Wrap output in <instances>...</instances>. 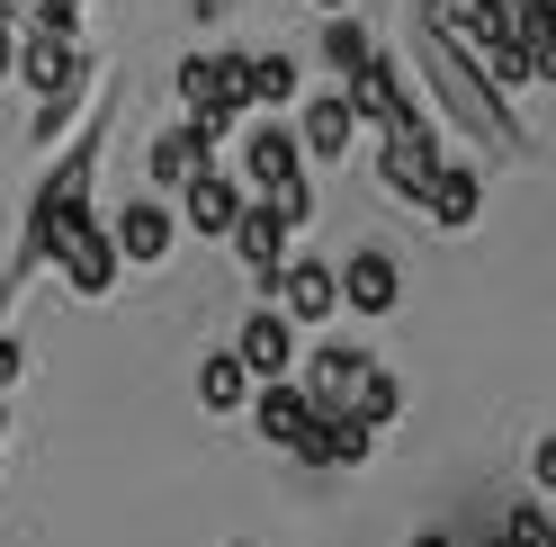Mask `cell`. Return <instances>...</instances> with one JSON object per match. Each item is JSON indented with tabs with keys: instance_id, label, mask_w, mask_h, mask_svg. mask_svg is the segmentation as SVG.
Here are the masks:
<instances>
[{
	"instance_id": "ac0fdd59",
	"label": "cell",
	"mask_w": 556,
	"mask_h": 547,
	"mask_svg": "<svg viewBox=\"0 0 556 547\" xmlns=\"http://www.w3.org/2000/svg\"><path fill=\"white\" fill-rule=\"evenodd\" d=\"M368 440H377V431H359L351 414H315V431L296 440V458H305V467H324V475H341V467H359V458H368Z\"/></svg>"
},
{
	"instance_id": "5b68a950",
	"label": "cell",
	"mask_w": 556,
	"mask_h": 547,
	"mask_svg": "<svg viewBox=\"0 0 556 547\" xmlns=\"http://www.w3.org/2000/svg\"><path fill=\"white\" fill-rule=\"evenodd\" d=\"M109 233V252H117V269H162L170 260V243H180V225H170V207H153V198H126V207L99 225Z\"/></svg>"
},
{
	"instance_id": "d6a6232c",
	"label": "cell",
	"mask_w": 556,
	"mask_h": 547,
	"mask_svg": "<svg viewBox=\"0 0 556 547\" xmlns=\"http://www.w3.org/2000/svg\"><path fill=\"white\" fill-rule=\"evenodd\" d=\"M0 305H10V269H0Z\"/></svg>"
},
{
	"instance_id": "52a82bcc",
	"label": "cell",
	"mask_w": 556,
	"mask_h": 547,
	"mask_svg": "<svg viewBox=\"0 0 556 547\" xmlns=\"http://www.w3.org/2000/svg\"><path fill=\"white\" fill-rule=\"evenodd\" d=\"M422 27H431V37H448L467 63H476V54H494V46H511L503 0H422Z\"/></svg>"
},
{
	"instance_id": "4dcf8cb0",
	"label": "cell",
	"mask_w": 556,
	"mask_h": 547,
	"mask_svg": "<svg viewBox=\"0 0 556 547\" xmlns=\"http://www.w3.org/2000/svg\"><path fill=\"white\" fill-rule=\"evenodd\" d=\"M413 547H458V538H440V530H422V538H413Z\"/></svg>"
},
{
	"instance_id": "1f68e13d",
	"label": "cell",
	"mask_w": 556,
	"mask_h": 547,
	"mask_svg": "<svg viewBox=\"0 0 556 547\" xmlns=\"http://www.w3.org/2000/svg\"><path fill=\"white\" fill-rule=\"evenodd\" d=\"M0 431H10V395H0Z\"/></svg>"
},
{
	"instance_id": "6da1fadb",
	"label": "cell",
	"mask_w": 556,
	"mask_h": 547,
	"mask_svg": "<svg viewBox=\"0 0 556 547\" xmlns=\"http://www.w3.org/2000/svg\"><path fill=\"white\" fill-rule=\"evenodd\" d=\"M413 63H422L431 99L448 109V126H467V135H476V144L494 153V162H520V153H530V126L511 117V99H503L494 81H484V73H476V63H467L458 46H448V37H431V27H422V54H413Z\"/></svg>"
},
{
	"instance_id": "d590c367",
	"label": "cell",
	"mask_w": 556,
	"mask_h": 547,
	"mask_svg": "<svg viewBox=\"0 0 556 547\" xmlns=\"http://www.w3.org/2000/svg\"><path fill=\"white\" fill-rule=\"evenodd\" d=\"M233 547H242V538H233Z\"/></svg>"
},
{
	"instance_id": "e575fe53",
	"label": "cell",
	"mask_w": 556,
	"mask_h": 547,
	"mask_svg": "<svg viewBox=\"0 0 556 547\" xmlns=\"http://www.w3.org/2000/svg\"><path fill=\"white\" fill-rule=\"evenodd\" d=\"M0 18H10V0H0Z\"/></svg>"
},
{
	"instance_id": "8fae6325",
	"label": "cell",
	"mask_w": 556,
	"mask_h": 547,
	"mask_svg": "<svg viewBox=\"0 0 556 547\" xmlns=\"http://www.w3.org/2000/svg\"><path fill=\"white\" fill-rule=\"evenodd\" d=\"M368 351H359V341H315V368H305V404H315V414H351V395H359V378H368Z\"/></svg>"
},
{
	"instance_id": "7a4b0ae2",
	"label": "cell",
	"mask_w": 556,
	"mask_h": 547,
	"mask_svg": "<svg viewBox=\"0 0 556 547\" xmlns=\"http://www.w3.org/2000/svg\"><path fill=\"white\" fill-rule=\"evenodd\" d=\"M90 180H99V126H81V144H73V153H63L46 180H37V198H27V243H18V260H27V269H46L54 233L90 216Z\"/></svg>"
},
{
	"instance_id": "d4e9b609",
	"label": "cell",
	"mask_w": 556,
	"mask_h": 547,
	"mask_svg": "<svg viewBox=\"0 0 556 547\" xmlns=\"http://www.w3.org/2000/svg\"><path fill=\"white\" fill-rule=\"evenodd\" d=\"M315 54L332 63L341 81H351V73H359V63H368L377 46H368V27H359V18H324V46H315Z\"/></svg>"
},
{
	"instance_id": "ffe728a7",
	"label": "cell",
	"mask_w": 556,
	"mask_h": 547,
	"mask_svg": "<svg viewBox=\"0 0 556 547\" xmlns=\"http://www.w3.org/2000/svg\"><path fill=\"white\" fill-rule=\"evenodd\" d=\"M233 90H242V109H288L296 99V63L288 54H233Z\"/></svg>"
},
{
	"instance_id": "9a60e30c",
	"label": "cell",
	"mask_w": 556,
	"mask_h": 547,
	"mask_svg": "<svg viewBox=\"0 0 556 547\" xmlns=\"http://www.w3.org/2000/svg\"><path fill=\"white\" fill-rule=\"evenodd\" d=\"M242 414L261 422V440H269V449H296V440L315 431V404H305V395H296L288 378H269V386H252V404H242Z\"/></svg>"
},
{
	"instance_id": "603a6c76",
	"label": "cell",
	"mask_w": 556,
	"mask_h": 547,
	"mask_svg": "<svg viewBox=\"0 0 556 547\" xmlns=\"http://www.w3.org/2000/svg\"><path fill=\"white\" fill-rule=\"evenodd\" d=\"M198 404H206V414H242V404H252V378H242L233 351H206L198 359Z\"/></svg>"
},
{
	"instance_id": "277c9868",
	"label": "cell",
	"mask_w": 556,
	"mask_h": 547,
	"mask_svg": "<svg viewBox=\"0 0 556 547\" xmlns=\"http://www.w3.org/2000/svg\"><path fill=\"white\" fill-rule=\"evenodd\" d=\"M341 109H351L359 126H377V135H404V126H422V109H413V90H404V73H395V54H368L351 81H341Z\"/></svg>"
},
{
	"instance_id": "4fadbf2b",
	"label": "cell",
	"mask_w": 556,
	"mask_h": 547,
	"mask_svg": "<svg viewBox=\"0 0 556 547\" xmlns=\"http://www.w3.org/2000/svg\"><path fill=\"white\" fill-rule=\"evenodd\" d=\"M431 170H440V144H431V126H404V135H377V180H387L404 207L431 189Z\"/></svg>"
},
{
	"instance_id": "44dd1931",
	"label": "cell",
	"mask_w": 556,
	"mask_h": 547,
	"mask_svg": "<svg viewBox=\"0 0 556 547\" xmlns=\"http://www.w3.org/2000/svg\"><path fill=\"white\" fill-rule=\"evenodd\" d=\"M351 135H359V117L341 109V90H324L315 109H305V135H296V153H305V162H341V153H351Z\"/></svg>"
},
{
	"instance_id": "484cf974",
	"label": "cell",
	"mask_w": 556,
	"mask_h": 547,
	"mask_svg": "<svg viewBox=\"0 0 556 547\" xmlns=\"http://www.w3.org/2000/svg\"><path fill=\"white\" fill-rule=\"evenodd\" d=\"M503 547H556L547 511H539V503H511V511H503Z\"/></svg>"
},
{
	"instance_id": "7c38bea8",
	"label": "cell",
	"mask_w": 556,
	"mask_h": 547,
	"mask_svg": "<svg viewBox=\"0 0 556 547\" xmlns=\"http://www.w3.org/2000/svg\"><path fill=\"white\" fill-rule=\"evenodd\" d=\"M225 243H233V260L261 279V305H269V279H278V260H288V225H278L261 198H242V216L225 225Z\"/></svg>"
},
{
	"instance_id": "3957f363",
	"label": "cell",
	"mask_w": 556,
	"mask_h": 547,
	"mask_svg": "<svg viewBox=\"0 0 556 547\" xmlns=\"http://www.w3.org/2000/svg\"><path fill=\"white\" fill-rule=\"evenodd\" d=\"M10 73L37 90V109L46 99H81V81H90V54H81V27H37L18 54H10Z\"/></svg>"
},
{
	"instance_id": "4316f807",
	"label": "cell",
	"mask_w": 556,
	"mask_h": 547,
	"mask_svg": "<svg viewBox=\"0 0 556 547\" xmlns=\"http://www.w3.org/2000/svg\"><path fill=\"white\" fill-rule=\"evenodd\" d=\"M261 207H269L278 225H288V233H296L305 216H315V189H305V180H288V189H269V198H261Z\"/></svg>"
},
{
	"instance_id": "9c48e42d",
	"label": "cell",
	"mask_w": 556,
	"mask_h": 547,
	"mask_svg": "<svg viewBox=\"0 0 556 547\" xmlns=\"http://www.w3.org/2000/svg\"><path fill=\"white\" fill-rule=\"evenodd\" d=\"M332 288H341V305L351 315H395L404 305V269H395V252H351V260H332Z\"/></svg>"
},
{
	"instance_id": "83f0119b",
	"label": "cell",
	"mask_w": 556,
	"mask_h": 547,
	"mask_svg": "<svg viewBox=\"0 0 556 547\" xmlns=\"http://www.w3.org/2000/svg\"><path fill=\"white\" fill-rule=\"evenodd\" d=\"M37 10V27H81V0H27Z\"/></svg>"
},
{
	"instance_id": "ba28073f",
	"label": "cell",
	"mask_w": 556,
	"mask_h": 547,
	"mask_svg": "<svg viewBox=\"0 0 556 547\" xmlns=\"http://www.w3.org/2000/svg\"><path fill=\"white\" fill-rule=\"evenodd\" d=\"M269 305L288 323H332L341 315V288H332V260H278V279H269Z\"/></svg>"
},
{
	"instance_id": "5bb4252c",
	"label": "cell",
	"mask_w": 556,
	"mask_h": 547,
	"mask_svg": "<svg viewBox=\"0 0 556 547\" xmlns=\"http://www.w3.org/2000/svg\"><path fill=\"white\" fill-rule=\"evenodd\" d=\"M413 207H422L431 225H448V233H467V225L484 216V170H467V162H440V170H431V189L413 198Z\"/></svg>"
},
{
	"instance_id": "8992f818",
	"label": "cell",
	"mask_w": 556,
	"mask_h": 547,
	"mask_svg": "<svg viewBox=\"0 0 556 547\" xmlns=\"http://www.w3.org/2000/svg\"><path fill=\"white\" fill-rule=\"evenodd\" d=\"M46 269H63V288H73V296H109L117 288V252H109V233H99V216L63 225L54 252H46Z\"/></svg>"
},
{
	"instance_id": "f546056e",
	"label": "cell",
	"mask_w": 556,
	"mask_h": 547,
	"mask_svg": "<svg viewBox=\"0 0 556 547\" xmlns=\"http://www.w3.org/2000/svg\"><path fill=\"white\" fill-rule=\"evenodd\" d=\"M10 54H18V46H10V27H0V81H10Z\"/></svg>"
},
{
	"instance_id": "cb8c5ba5",
	"label": "cell",
	"mask_w": 556,
	"mask_h": 547,
	"mask_svg": "<svg viewBox=\"0 0 556 547\" xmlns=\"http://www.w3.org/2000/svg\"><path fill=\"white\" fill-rule=\"evenodd\" d=\"M395 414H404V386L387 378V368H368V378H359V395H351V422H359V431H387Z\"/></svg>"
},
{
	"instance_id": "e0dca14e",
	"label": "cell",
	"mask_w": 556,
	"mask_h": 547,
	"mask_svg": "<svg viewBox=\"0 0 556 547\" xmlns=\"http://www.w3.org/2000/svg\"><path fill=\"white\" fill-rule=\"evenodd\" d=\"M242 180H252L261 198H269V189H288V180H305L296 135H288V126H252V144H242Z\"/></svg>"
},
{
	"instance_id": "2e32d148",
	"label": "cell",
	"mask_w": 556,
	"mask_h": 547,
	"mask_svg": "<svg viewBox=\"0 0 556 547\" xmlns=\"http://www.w3.org/2000/svg\"><path fill=\"white\" fill-rule=\"evenodd\" d=\"M180 99H189V117H242L233 54H189V63H180Z\"/></svg>"
},
{
	"instance_id": "f1b7e54d",
	"label": "cell",
	"mask_w": 556,
	"mask_h": 547,
	"mask_svg": "<svg viewBox=\"0 0 556 547\" xmlns=\"http://www.w3.org/2000/svg\"><path fill=\"white\" fill-rule=\"evenodd\" d=\"M503 18L520 27V18H556V0H503Z\"/></svg>"
},
{
	"instance_id": "836d02e7",
	"label": "cell",
	"mask_w": 556,
	"mask_h": 547,
	"mask_svg": "<svg viewBox=\"0 0 556 547\" xmlns=\"http://www.w3.org/2000/svg\"><path fill=\"white\" fill-rule=\"evenodd\" d=\"M324 10H332V18H341V10H351V0H324Z\"/></svg>"
},
{
	"instance_id": "30bf717a",
	"label": "cell",
	"mask_w": 556,
	"mask_h": 547,
	"mask_svg": "<svg viewBox=\"0 0 556 547\" xmlns=\"http://www.w3.org/2000/svg\"><path fill=\"white\" fill-rule=\"evenodd\" d=\"M233 359H242V378H252V386L288 378V359H296V323L278 315V305H252V315H242V332H233Z\"/></svg>"
},
{
	"instance_id": "7402d4cb",
	"label": "cell",
	"mask_w": 556,
	"mask_h": 547,
	"mask_svg": "<svg viewBox=\"0 0 556 547\" xmlns=\"http://www.w3.org/2000/svg\"><path fill=\"white\" fill-rule=\"evenodd\" d=\"M144 170H153V189H162V198H180V189L198 180V170H206V144H198V135H189V126H170V135H162V144L144 153Z\"/></svg>"
},
{
	"instance_id": "d6986e66",
	"label": "cell",
	"mask_w": 556,
	"mask_h": 547,
	"mask_svg": "<svg viewBox=\"0 0 556 547\" xmlns=\"http://www.w3.org/2000/svg\"><path fill=\"white\" fill-rule=\"evenodd\" d=\"M180 216H189V233H225V225L242 216V180H225V170L206 162L198 180L180 189Z\"/></svg>"
}]
</instances>
